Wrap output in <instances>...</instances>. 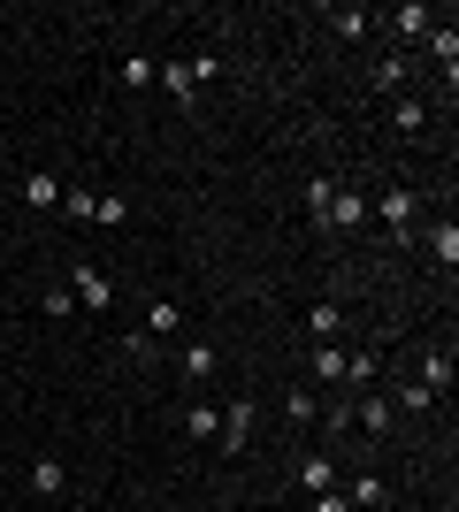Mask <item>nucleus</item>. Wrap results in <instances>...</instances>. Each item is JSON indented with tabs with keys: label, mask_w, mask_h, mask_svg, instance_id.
Returning <instances> with one entry per match:
<instances>
[{
	"label": "nucleus",
	"mask_w": 459,
	"mask_h": 512,
	"mask_svg": "<svg viewBox=\"0 0 459 512\" xmlns=\"http://www.w3.org/2000/svg\"><path fill=\"white\" fill-rule=\"evenodd\" d=\"M421 207H429V199H421L414 184H391L383 199H368V222H375V230H391V245H414Z\"/></svg>",
	"instance_id": "obj_1"
},
{
	"label": "nucleus",
	"mask_w": 459,
	"mask_h": 512,
	"mask_svg": "<svg viewBox=\"0 0 459 512\" xmlns=\"http://www.w3.org/2000/svg\"><path fill=\"white\" fill-rule=\"evenodd\" d=\"M153 85L169 92L176 107H192L199 92L215 85V54H199V62H161V69H153Z\"/></svg>",
	"instance_id": "obj_2"
},
{
	"label": "nucleus",
	"mask_w": 459,
	"mask_h": 512,
	"mask_svg": "<svg viewBox=\"0 0 459 512\" xmlns=\"http://www.w3.org/2000/svg\"><path fill=\"white\" fill-rule=\"evenodd\" d=\"M368 85L383 92V100H398V92L414 85V62H406L398 46H375V69H368Z\"/></svg>",
	"instance_id": "obj_3"
},
{
	"label": "nucleus",
	"mask_w": 459,
	"mask_h": 512,
	"mask_svg": "<svg viewBox=\"0 0 459 512\" xmlns=\"http://www.w3.org/2000/svg\"><path fill=\"white\" fill-rule=\"evenodd\" d=\"M69 299L85 306V314H108V306H115V283H108V268H69Z\"/></svg>",
	"instance_id": "obj_4"
},
{
	"label": "nucleus",
	"mask_w": 459,
	"mask_h": 512,
	"mask_svg": "<svg viewBox=\"0 0 459 512\" xmlns=\"http://www.w3.org/2000/svg\"><path fill=\"white\" fill-rule=\"evenodd\" d=\"M245 444H253V398H230V406H222V436H215V451H222V459H238Z\"/></svg>",
	"instance_id": "obj_5"
},
{
	"label": "nucleus",
	"mask_w": 459,
	"mask_h": 512,
	"mask_svg": "<svg viewBox=\"0 0 459 512\" xmlns=\"http://www.w3.org/2000/svg\"><path fill=\"white\" fill-rule=\"evenodd\" d=\"M383 31H391V39H429V31H437V16H429V8H421V0H398V8H383Z\"/></svg>",
	"instance_id": "obj_6"
},
{
	"label": "nucleus",
	"mask_w": 459,
	"mask_h": 512,
	"mask_svg": "<svg viewBox=\"0 0 459 512\" xmlns=\"http://www.w3.org/2000/svg\"><path fill=\"white\" fill-rule=\"evenodd\" d=\"M314 230H368V192H345V184H337V199H329V214L322 222H314Z\"/></svg>",
	"instance_id": "obj_7"
},
{
	"label": "nucleus",
	"mask_w": 459,
	"mask_h": 512,
	"mask_svg": "<svg viewBox=\"0 0 459 512\" xmlns=\"http://www.w3.org/2000/svg\"><path fill=\"white\" fill-rule=\"evenodd\" d=\"M406 383H421L429 398H444V390H452V344H429V352L414 360V375H406Z\"/></svg>",
	"instance_id": "obj_8"
},
{
	"label": "nucleus",
	"mask_w": 459,
	"mask_h": 512,
	"mask_svg": "<svg viewBox=\"0 0 459 512\" xmlns=\"http://www.w3.org/2000/svg\"><path fill=\"white\" fill-rule=\"evenodd\" d=\"M23 482H31V497H46V505H54V497L69 490V459H62V451H39V459H31V474H23Z\"/></svg>",
	"instance_id": "obj_9"
},
{
	"label": "nucleus",
	"mask_w": 459,
	"mask_h": 512,
	"mask_svg": "<svg viewBox=\"0 0 459 512\" xmlns=\"http://www.w3.org/2000/svg\"><path fill=\"white\" fill-rule=\"evenodd\" d=\"M383 383V352L375 344H360V352H345V398H360V390Z\"/></svg>",
	"instance_id": "obj_10"
},
{
	"label": "nucleus",
	"mask_w": 459,
	"mask_h": 512,
	"mask_svg": "<svg viewBox=\"0 0 459 512\" xmlns=\"http://www.w3.org/2000/svg\"><path fill=\"white\" fill-rule=\"evenodd\" d=\"M429 115H437V107L421 100V92H398V100H391V130H398V138H421V130H429Z\"/></svg>",
	"instance_id": "obj_11"
},
{
	"label": "nucleus",
	"mask_w": 459,
	"mask_h": 512,
	"mask_svg": "<svg viewBox=\"0 0 459 512\" xmlns=\"http://www.w3.org/2000/svg\"><path fill=\"white\" fill-rule=\"evenodd\" d=\"M146 337L153 344H176V337H184V299H153L146 306Z\"/></svg>",
	"instance_id": "obj_12"
},
{
	"label": "nucleus",
	"mask_w": 459,
	"mask_h": 512,
	"mask_svg": "<svg viewBox=\"0 0 459 512\" xmlns=\"http://www.w3.org/2000/svg\"><path fill=\"white\" fill-rule=\"evenodd\" d=\"M299 490H306V497L337 490V451H306V459H299Z\"/></svg>",
	"instance_id": "obj_13"
},
{
	"label": "nucleus",
	"mask_w": 459,
	"mask_h": 512,
	"mask_svg": "<svg viewBox=\"0 0 459 512\" xmlns=\"http://www.w3.org/2000/svg\"><path fill=\"white\" fill-rule=\"evenodd\" d=\"M176 360H184V375H192V383H215V375H222V352H215L207 337H192L184 352H176Z\"/></svg>",
	"instance_id": "obj_14"
},
{
	"label": "nucleus",
	"mask_w": 459,
	"mask_h": 512,
	"mask_svg": "<svg viewBox=\"0 0 459 512\" xmlns=\"http://www.w3.org/2000/svg\"><path fill=\"white\" fill-rule=\"evenodd\" d=\"M306 329H314V344H337V337H345V306L314 299V306H306Z\"/></svg>",
	"instance_id": "obj_15"
},
{
	"label": "nucleus",
	"mask_w": 459,
	"mask_h": 512,
	"mask_svg": "<svg viewBox=\"0 0 459 512\" xmlns=\"http://www.w3.org/2000/svg\"><path fill=\"white\" fill-rule=\"evenodd\" d=\"M429 253H437L444 276L459 268V222H452V214H437V222H429Z\"/></svg>",
	"instance_id": "obj_16"
},
{
	"label": "nucleus",
	"mask_w": 459,
	"mask_h": 512,
	"mask_svg": "<svg viewBox=\"0 0 459 512\" xmlns=\"http://www.w3.org/2000/svg\"><path fill=\"white\" fill-rule=\"evenodd\" d=\"M329 31H337V39H368V31H375V8H329Z\"/></svg>",
	"instance_id": "obj_17"
},
{
	"label": "nucleus",
	"mask_w": 459,
	"mask_h": 512,
	"mask_svg": "<svg viewBox=\"0 0 459 512\" xmlns=\"http://www.w3.org/2000/svg\"><path fill=\"white\" fill-rule=\"evenodd\" d=\"M429 62H437L444 85H452V69H459V31H452V23H437V31H429Z\"/></svg>",
	"instance_id": "obj_18"
},
{
	"label": "nucleus",
	"mask_w": 459,
	"mask_h": 512,
	"mask_svg": "<svg viewBox=\"0 0 459 512\" xmlns=\"http://www.w3.org/2000/svg\"><path fill=\"white\" fill-rule=\"evenodd\" d=\"M184 436H192V444H215V436H222V406H207V398H199V406L184 413Z\"/></svg>",
	"instance_id": "obj_19"
},
{
	"label": "nucleus",
	"mask_w": 459,
	"mask_h": 512,
	"mask_svg": "<svg viewBox=\"0 0 459 512\" xmlns=\"http://www.w3.org/2000/svg\"><path fill=\"white\" fill-rule=\"evenodd\" d=\"M62 192H69V184H62V176H23V207H62Z\"/></svg>",
	"instance_id": "obj_20"
},
{
	"label": "nucleus",
	"mask_w": 459,
	"mask_h": 512,
	"mask_svg": "<svg viewBox=\"0 0 459 512\" xmlns=\"http://www.w3.org/2000/svg\"><path fill=\"white\" fill-rule=\"evenodd\" d=\"M314 383H322V390H345V352H337V344H314Z\"/></svg>",
	"instance_id": "obj_21"
},
{
	"label": "nucleus",
	"mask_w": 459,
	"mask_h": 512,
	"mask_svg": "<svg viewBox=\"0 0 459 512\" xmlns=\"http://www.w3.org/2000/svg\"><path fill=\"white\" fill-rule=\"evenodd\" d=\"M284 421L291 428H314V421H322V398H314V390H284Z\"/></svg>",
	"instance_id": "obj_22"
},
{
	"label": "nucleus",
	"mask_w": 459,
	"mask_h": 512,
	"mask_svg": "<svg viewBox=\"0 0 459 512\" xmlns=\"http://www.w3.org/2000/svg\"><path fill=\"white\" fill-rule=\"evenodd\" d=\"M345 505L352 512H375V505H383V474H360V482L345 490Z\"/></svg>",
	"instance_id": "obj_23"
},
{
	"label": "nucleus",
	"mask_w": 459,
	"mask_h": 512,
	"mask_svg": "<svg viewBox=\"0 0 459 512\" xmlns=\"http://www.w3.org/2000/svg\"><path fill=\"white\" fill-rule=\"evenodd\" d=\"M383 398H391L398 413H429V406H437V398H429L421 383H398V390H383Z\"/></svg>",
	"instance_id": "obj_24"
},
{
	"label": "nucleus",
	"mask_w": 459,
	"mask_h": 512,
	"mask_svg": "<svg viewBox=\"0 0 459 512\" xmlns=\"http://www.w3.org/2000/svg\"><path fill=\"white\" fill-rule=\"evenodd\" d=\"M92 199H100V192H85V184H69V192H62V214H69V222H92Z\"/></svg>",
	"instance_id": "obj_25"
},
{
	"label": "nucleus",
	"mask_w": 459,
	"mask_h": 512,
	"mask_svg": "<svg viewBox=\"0 0 459 512\" xmlns=\"http://www.w3.org/2000/svg\"><path fill=\"white\" fill-rule=\"evenodd\" d=\"M329 199H337V184H329V176H314V184H306V214L322 222V214H329Z\"/></svg>",
	"instance_id": "obj_26"
},
{
	"label": "nucleus",
	"mask_w": 459,
	"mask_h": 512,
	"mask_svg": "<svg viewBox=\"0 0 459 512\" xmlns=\"http://www.w3.org/2000/svg\"><path fill=\"white\" fill-rule=\"evenodd\" d=\"M123 214H131V207H123V199H115V192H100V199H92V222H100V230H115Z\"/></svg>",
	"instance_id": "obj_27"
},
{
	"label": "nucleus",
	"mask_w": 459,
	"mask_h": 512,
	"mask_svg": "<svg viewBox=\"0 0 459 512\" xmlns=\"http://www.w3.org/2000/svg\"><path fill=\"white\" fill-rule=\"evenodd\" d=\"M123 352H131V360H161V344H153L146 329H123Z\"/></svg>",
	"instance_id": "obj_28"
},
{
	"label": "nucleus",
	"mask_w": 459,
	"mask_h": 512,
	"mask_svg": "<svg viewBox=\"0 0 459 512\" xmlns=\"http://www.w3.org/2000/svg\"><path fill=\"white\" fill-rule=\"evenodd\" d=\"M153 69H161V62H146V54H131V62H123V85H153Z\"/></svg>",
	"instance_id": "obj_29"
},
{
	"label": "nucleus",
	"mask_w": 459,
	"mask_h": 512,
	"mask_svg": "<svg viewBox=\"0 0 459 512\" xmlns=\"http://www.w3.org/2000/svg\"><path fill=\"white\" fill-rule=\"evenodd\" d=\"M314 512H352V505H345V490H322V497H314Z\"/></svg>",
	"instance_id": "obj_30"
}]
</instances>
